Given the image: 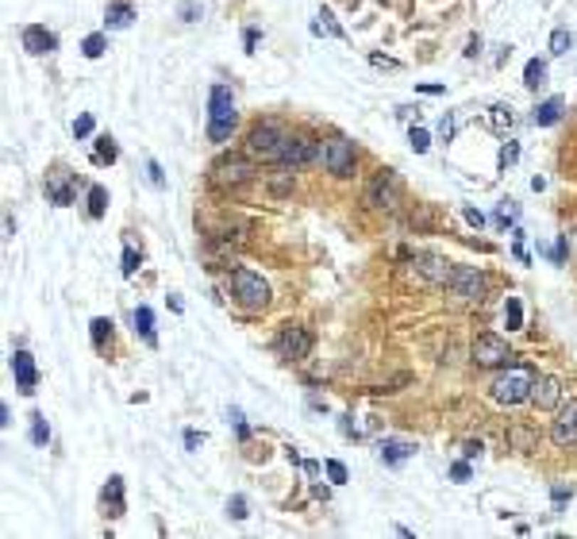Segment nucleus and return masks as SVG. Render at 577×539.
Segmentation results:
<instances>
[{"label":"nucleus","mask_w":577,"mask_h":539,"mask_svg":"<svg viewBox=\"0 0 577 539\" xmlns=\"http://www.w3.org/2000/svg\"><path fill=\"white\" fill-rule=\"evenodd\" d=\"M235 124H239V112H235V97L227 85H212L208 89V139L212 143H227Z\"/></svg>","instance_id":"f257e3e1"},{"label":"nucleus","mask_w":577,"mask_h":539,"mask_svg":"<svg viewBox=\"0 0 577 539\" xmlns=\"http://www.w3.org/2000/svg\"><path fill=\"white\" fill-rule=\"evenodd\" d=\"M531 382H535V370L531 366H519V362H508L504 374H497V382L489 385V393H493L497 404H524L531 401Z\"/></svg>","instance_id":"f03ea898"},{"label":"nucleus","mask_w":577,"mask_h":539,"mask_svg":"<svg viewBox=\"0 0 577 539\" xmlns=\"http://www.w3.org/2000/svg\"><path fill=\"white\" fill-rule=\"evenodd\" d=\"M485 289L489 278L481 266H454L447 278V293L454 305H477V300H485Z\"/></svg>","instance_id":"7ed1b4c3"},{"label":"nucleus","mask_w":577,"mask_h":539,"mask_svg":"<svg viewBox=\"0 0 577 539\" xmlns=\"http://www.w3.org/2000/svg\"><path fill=\"white\" fill-rule=\"evenodd\" d=\"M285 135H289V131L281 127L277 120H262V124H254L247 131V143H243V147H247V155L258 158V162H277Z\"/></svg>","instance_id":"20e7f679"},{"label":"nucleus","mask_w":577,"mask_h":539,"mask_svg":"<svg viewBox=\"0 0 577 539\" xmlns=\"http://www.w3.org/2000/svg\"><path fill=\"white\" fill-rule=\"evenodd\" d=\"M231 293L239 300V308H247V312L270 308V286L254 270H231Z\"/></svg>","instance_id":"39448f33"},{"label":"nucleus","mask_w":577,"mask_h":539,"mask_svg":"<svg viewBox=\"0 0 577 539\" xmlns=\"http://www.w3.org/2000/svg\"><path fill=\"white\" fill-rule=\"evenodd\" d=\"M470 358H474V366H481V370H497V366H508L516 355L508 347V339H500L497 332H481L474 339V347H470Z\"/></svg>","instance_id":"423d86ee"},{"label":"nucleus","mask_w":577,"mask_h":539,"mask_svg":"<svg viewBox=\"0 0 577 539\" xmlns=\"http://www.w3.org/2000/svg\"><path fill=\"white\" fill-rule=\"evenodd\" d=\"M312 162H324V147L312 143L308 135H285V143H281V155H277V166L300 169V166H312Z\"/></svg>","instance_id":"0eeeda50"},{"label":"nucleus","mask_w":577,"mask_h":539,"mask_svg":"<svg viewBox=\"0 0 577 539\" xmlns=\"http://www.w3.org/2000/svg\"><path fill=\"white\" fill-rule=\"evenodd\" d=\"M401 193H404V185H401V177H396V169H377L374 182L366 185V204L370 208H396L401 204Z\"/></svg>","instance_id":"6e6552de"},{"label":"nucleus","mask_w":577,"mask_h":539,"mask_svg":"<svg viewBox=\"0 0 577 539\" xmlns=\"http://www.w3.org/2000/svg\"><path fill=\"white\" fill-rule=\"evenodd\" d=\"M312 332L308 328H300V324H285L277 332V339H273V351H277L285 362H300V358H308L312 355Z\"/></svg>","instance_id":"1a4fd4ad"},{"label":"nucleus","mask_w":577,"mask_h":539,"mask_svg":"<svg viewBox=\"0 0 577 539\" xmlns=\"http://www.w3.org/2000/svg\"><path fill=\"white\" fill-rule=\"evenodd\" d=\"M254 177V166L247 162V158H220V162H212V169H208V182H212L216 189H239L247 185Z\"/></svg>","instance_id":"9d476101"},{"label":"nucleus","mask_w":577,"mask_h":539,"mask_svg":"<svg viewBox=\"0 0 577 539\" xmlns=\"http://www.w3.org/2000/svg\"><path fill=\"white\" fill-rule=\"evenodd\" d=\"M324 166L331 177H354V166H358V150L354 143H346V139H331L324 147Z\"/></svg>","instance_id":"9b49d317"},{"label":"nucleus","mask_w":577,"mask_h":539,"mask_svg":"<svg viewBox=\"0 0 577 539\" xmlns=\"http://www.w3.org/2000/svg\"><path fill=\"white\" fill-rule=\"evenodd\" d=\"M408 262L415 266V273L420 278H428L431 286H447V278H450V262L443 258V254H435V251H408Z\"/></svg>","instance_id":"f8f14e48"},{"label":"nucleus","mask_w":577,"mask_h":539,"mask_svg":"<svg viewBox=\"0 0 577 539\" xmlns=\"http://www.w3.org/2000/svg\"><path fill=\"white\" fill-rule=\"evenodd\" d=\"M551 439H554V447H577V401L558 404V409H554Z\"/></svg>","instance_id":"ddd939ff"},{"label":"nucleus","mask_w":577,"mask_h":539,"mask_svg":"<svg viewBox=\"0 0 577 539\" xmlns=\"http://www.w3.org/2000/svg\"><path fill=\"white\" fill-rule=\"evenodd\" d=\"M46 197L58 208L73 204V197H78V174H70L65 166H54L51 174H46Z\"/></svg>","instance_id":"4468645a"},{"label":"nucleus","mask_w":577,"mask_h":539,"mask_svg":"<svg viewBox=\"0 0 577 539\" xmlns=\"http://www.w3.org/2000/svg\"><path fill=\"white\" fill-rule=\"evenodd\" d=\"M531 404H535V409H543V412H551V409L562 404V385H558V377L535 374V382H531Z\"/></svg>","instance_id":"2eb2a0df"},{"label":"nucleus","mask_w":577,"mask_h":539,"mask_svg":"<svg viewBox=\"0 0 577 539\" xmlns=\"http://www.w3.org/2000/svg\"><path fill=\"white\" fill-rule=\"evenodd\" d=\"M20 39H23V51L27 54H51V51H58V35L46 31L43 23H27Z\"/></svg>","instance_id":"dca6fc26"},{"label":"nucleus","mask_w":577,"mask_h":539,"mask_svg":"<svg viewBox=\"0 0 577 539\" xmlns=\"http://www.w3.org/2000/svg\"><path fill=\"white\" fill-rule=\"evenodd\" d=\"M12 377H16V385H20V393H27V397L35 393V385H39V370H35V358L27 351H12Z\"/></svg>","instance_id":"f3484780"},{"label":"nucleus","mask_w":577,"mask_h":539,"mask_svg":"<svg viewBox=\"0 0 577 539\" xmlns=\"http://www.w3.org/2000/svg\"><path fill=\"white\" fill-rule=\"evenodd\" d=\"M100 508H104L108 516H124V513H127L124 478H120V474H112L108 481H104V489H100Z\"/></svg>","instance_id":"a211bd4d"},{"label":"nucleus","mask_w":577,"mask_h":539,"mask_svg":"<svg viewBox=\"0 0 577 539\" xmlns=\"http://www.w3.org/2000/svg\"><path fill=\"white\" fill-rule=\"evenodd\" d=\"M135 20V4L131 0H108V8H104V23L112 27V31H124Z\"/></svg>","instance_id":"6ab92c4d"},{"label":"nucleus","mask_w":577,"mask_h":539,"mask_svg":"<svg viewBox=\"0 0 577 539\" xmlns=\"http://www.w3.org/2000/svg\"><path fill=\"white\" fill-rule=\"evenodd\" d=\"M562 112H566V100L562 97H546L543 104H535L531 120H535V127H554L558 120H562Z\"/></svg>","instance_id":"aec40b11"},{"label":"nucleus","mask_w":577,"mask_h":539,"mask_svg":"<svg viewBox=\"0 0 577 539\" xmlns=\"http://www.w3.org/2000/svg\"><path fill=\"white\" fill-rule=\"evenodd\" d=\"M412 455H415V443H404V439H385L381 443L385 466H401V462H408Z\"/></svg>","instance_id":"412c9836"},{"label":"nucleus","mask_w":577,"mask_h":539,"mask_svg":"<svg viewBox=\"0 0 577 539\" xmlns=\"http://www.w3.org/2000/svg\"><path fill=\"white\" fill-rule=\"evenodd\" d=\"M135 335L143 339L147 347H158V335H154V312H150L147 305L135 308Z\"/></svg>","instance_id":"4be33fe9"},{"label":"nucleus","mask_w":577,"mask_h":539,"mask_svg":"<svg viewBox=\"0 0 577 539\" xmlns=\"http://www.w3.org/2000/svg\"><path fill=\"white\" fill-rule=\"evenodd\" d=\"M104 212H108V189H104V185H89V216H92V220H100Z\"/></svg>","instance_id":"5701e85b"},{"label":"nucleus","mask_w":577,"mask_h":539,"mask_svg":"<svg viewBox=\"0 0 577 539\" xmlns=\"http://www.w3.org/2000/svg\"><path fill=\"white\" fill-rule=\"evenodd\" d=\"M89 332H92V347H97V351H104V347L112 343V320L97 316V320L89 324Z\"/></svg>","instance_id":"b1692460"},{"label":"nucleus","mask_w":577,"mask_h":539,"mask_svg":"<svg viewBox=\"0 0 577 539\" xmlns=\"http://www.w3.org/2000/svg\"><path fill=\"white\" fill-rule=\"evenodd\" d=\"M104 51H108V35H100V31L85 35V43H81V54H85V58H104Z\"/></svg>","instance_id":"393cba45"},{"label":"nucleus","mask_w":577,"mask_h":539,"mask_svg":"<svg viewBox=\"0 0 577 539\" xmlns=\"http://www.w3.org/2000/svg\"><path fill=\"white\" fill-rule=\"evenodd\" d=\"M312 31H316V35H335V39H343V27L335 23V16H331L327 8H319V16H316V23H312Z\"/></svg>","instance_id":"a878e982"},{"label":"nucleus","mask_w":577,"mask_h":539,"mask_svg":"<svg viewBox=\"0 0 577 539\" xmlns=\"http://www.w3.org/2000/svg\"><path fill=\"white\" fill-rule=\"evenodd\" d=\"M543 81H546V62L543 58H531V62L524 66V85H527V89H539Z\"/></svg>","instance_id":"bb28decb"},{"label":"nucleus","mask_w":577,"mask_h":539,"mask_svg":"<svg viewBox=\"0 0 577 539\" xmlns=\"http://www.w3.org/2000/svg\"><path fill=\"white\" fill-rule=\"evenodd\" d=\"M31 443L35 447H46V443H51V424H46L43 412H31Z\"/></svg>","instance_id":"cd10ccee"},{"label":"nucleus","mask_w":577,"mask_h":539,"mask_svg":"<svg viewBox=\"0 0 577 539\" xmlns=\"http://www.w3.org/2000/svg\"><path fill=\"white\" fill-rule=\"evenodd\" d=\"M504 324H508V332L524 328V305H519V297H508L504 300Z\"/></svg>","instance_id":"c85d7f7f"},{"label":"nucleus","mask_w":577,"mask_h":539,"mask_svg":"<svg viewBox=\"0 0 577 539\" xmlns=\"http://www.w3.org/2000/svg\"><path fill=\"white\" fill-rule=\"evenodd\" d=\"M201 16H204L201 0H181V4H177V20H181V23H196Z\"/></svg>","instance_id":"c756f323"},{"label":"nucleus","mask_w":577,"mask_h":539,"mask_svg":"<svg viewBox=\"0 0 577 539\" xmlns=\"http://www.w3.org/2000/svg\"><path fill=\"white\" fill-rule=\"evenodd\" d=\"M116 158H120V150H116V139H112V135H100L97 139V162H116Z\"/></svg>","instance_id":"7c9ffc66"},{"label":"nucleus","mask_w":577,"mask_h":539,"mask_svg":"<svg viewBox=\"0 0 577 539\" xmlns=\"http://www.w3.org/2000/svg\"><path fill=\"white\" fill-rule=\"evenodd\" d=\"M570 46H573V31L570 27H558L551 35V54H570Z\"/></svg>","instance_id":"2f4dec72"},{"label":"nucleus","mask_w":577,"mask_h":539,"mask_svg":"<svg viewBox=\"0 0 577 539\" xmlns=\"http://www.w3.org/2000/svg\"><path fill=\"white\" fill-rule=\"evenodd\" d=\"M519 220V204L516 201H500V208H497V224L500 228H508V224H516Z\"/></svg>","instance_id":"473e14b6"},{"label":"nucleus","mask_w":577,"mask_h":539,"mask_svg":"<svg viewBox=\"0 0 577 539\" xmlns=\"http://www.w3.org/2000/svg\"><path fill=\"white\" fill-rule=\"evenodd\" d=\"M573 497V486H566V481H554L551 486V501H554V513H562V505Z\"/></svg>","instance_id":"72a5a7b5"},{"label":"nucleus","mask_w":577,"mask_h":539,"mask_svg":"<svg viewBox=\"0 0 577 539\" xmlns=\"http://www.w3.org/2000/svg\"><path fill=\"white\" fill-rule=\"evenodd\" d=\"M408 143H412V150H415V155H428V147H431V135H428V131H423V127H412V131H408Z\"/></svg>","instance_id":"f704fd0d"},{"label":"nucleus","mask_w":577,"mask_h":539,"mask_svg":"<svg viewBox=\"0 0 577 539\" xmlns=\"http://www.w3.org/2000/svg\"><path fill=\"white\" fill-rule=\"evenodd\" d=\"M512 108H508V104H497V108H493V127L497 131H508V127H512Z\"/></svg>","instance_id":"c9c22d12"},{"label":"nucleus","mask_w":577,"mask_h":539,"mask_svg":"<svg viewBox=\"0 0 577 539\" xmlns=\"http://www.w3.org/2000/svg\"><path fill=\"white\" fill-rule=\"evenodd\" d=\"M227 516H231V520H247V516H250V513H247V497L235 493L231 501H227Z\"/></svg>","instance_id":"e433bc0d"},{"label":"nucleus","mask_w":577,"mask_h":539,"mask_svg":"<svg viewBox=\"0 0 577 539\" xmlns=\"http://www.w3.org/2000/svg\"><path fill=\"white\" fill-rule=\"evenodd\" d=\"M139 262H143V254H139L135 247H124V278H135Z\"/></svg>","instance_id":"4c0bfd02"},{"label":"nucleus","mask_w":577,"mask_h":539,"mask_svg":"<svg viewBox=\"0 0 577 539\" xmlns=\"http://www.w3.org/2000/svg\"><path fill=\"white\" fill-rule=\"evenodd\" d=\"M324 470H327V478L335 481V486H343V481H346V466H343L339 459H327V462H324Z\"/></svg>","instance_id":"58836bf2"},{"label":"nucleus","mask_w":577,"mask_h":539,"mask_svg":"<svg viewBox=\"0 0 577 539\" xmlns=\"http://www.w3.org/2000/svg\"><path fill=\"white\" fill-rule=\"evenodd\" d=\"M73 135H78V139H89L92 135V116H89V112L73 120Z\"/></svg>","instance_id":"ea45409f"},{"label":"nucleus","mask_w":577,"mask_h":539,"mask_svg":"<svg viewBox=\"0 0 577 539\" xmlns=\"http://www.w3.org/2000/svg\"><path fill=\"white\" fill-rule=\"evenodd\" d=\"M147 182L154 185V189H162V185H166V177H162V166H158L154 158H150V162H147Z\"/></svg>","instance_id":"a19ab883"},{"label":"nucleus","mask_w":577,"mask_h":539,"mask_svg":"<svg viewBox=\"0 0 577 539\" xmlns=\"http://www.w3.org/2000/svg\"><path fill=\"white\" fill-rule=\"evenodd\" d=\"M454 127H458V124H454V116L447 112V116L439 120V139H443V143H450V139H454Z\"/></svg>","instance_id":"79ce46f5"},{"label":"nucleus","mask_w":577,"mask_h":539,"mask_svg":"<svg viewBox=\"0 0 577 539\" xmlns=\"http://www.w3.org/2000/svg\"><path fill=\"white\" fill-rule=\"evenodd\" d=\"M516 158H519V147H516V143H504V147H500V166H512Z\"/></svg>","instance_id":"37998d69"},{"label":"nucleus","mask_w":577,"mask_h":539,"mask_svg":"<svg viewBox=\"0 0 577 539\" xmlns=\"http://www.w3.org/2000/svg\"><path fill=\"white\" fill-rule=\"evenodd\" d=\"M470 474H474V470H470V462H454V466H450V478L454 481H470Z\"/></svg>","instance_id":"c03bdc74"},{"label":"nucleus","mask_w":577,"mask_h":539,"mask_svg":"<svg viewBox=\"0 0 577 539\" xmlns=\"http://www.w3.org/2000/svg\"><path fill=\"white\" fill-rule=\"evenodd\" d=\"M243 46H247V54H254V46H258V27H247V31H243Z\"/></svg>","instance_id":"a18cd8bd"},{"label":"nucleus","mask_w":577,"mask_h":539,"mask_svg":"<svg viewBox=\"0 0 577 539\" xmlns=\"http://www.w3.org/2000/svg\"><path fill=\"white\" fill-rule=\"evenodd\" d=\"M415 93H428V97H443V93H447V85H415Z\"/></svg>","instance_id":"49530a36"},{"label":"nucleus","mask_w":577,"mask_h":539,"mask_svg":"<svg viewBox=\"0 0 577 539\" xmlns=\"http://www.w3.org/2000/svg\"><path fill=\"white\" fill-rule=\"evenodd\" d=\"M462 216H466V224H474V228H481V224H485V216H481L477 208H462Z\"/></svg>","instance_id":"de8ad7c7"},{"label":"nucleus","mask_w":577,"mask_h":539,"mask_svg":"<svg viewBox=\"0 0 577 539\" xmlns=\"http://www.w3.org/2000/svg\"><path fill=\"white\" fill-rule=\"evenodd\" d=\"M201 443H204V436H196V431H185V447H189V451H201Z\"/></svg>","instance_id":"09e8293b"},{"label":"nucleus","mask_w":577,"mask_h":539,"mask_svg":"<svg viewBox=\"0 0 577 539\" xmlns=\"http://www.w3.org/2000/svg\"><path fill=\"white\" fill-rule=\"evenodd\" d=\"M462 455H466V459H477V455H481V443H474V439L462 443Z\"/></svg>","instance_id":"8fccbe9b"},{"label":"nucleus","mask_w":577,"mask_h":539,"mask_svg":"<svg viewBox=\"0 0 577 539\" xmlns=\"http://www.w3.org/2000/svg\"><path fill=\"white\" fill-rule=\"evenodd\" d=\"M462 54H466V58H477V54H481V39H470V43H466V51H462Z\"/></svg>","instance_id":"3c124183"},{"label":"nucleus","mask_w":577,"mask_h":539,"mask_svg":"<svg viewBox=\"0 0 577 539\" xmlns=\"http://www.w3.org/2000/svg\"><path fill=\"white\" fill-rule=\"evenodd\" d=\"M8 424H12V409H8V404H0V428H8Z\"/></svg>","instance_id":"603ef678"},{"label":"nucleus","mask_w":577,"mask_h":539,"mask_svg":"<svg viewBox=\"0 0 577 539\" xmlns=\"http://www.w3.org/2000/svg\"><path fill=\"white\" fill-rule=\"evenodd\" d=\"M370 62H374V66H389V70H396V62H389V58H381V54H370Z\"/></svg>","instance_id":"864d4df0"}]
</instances>
